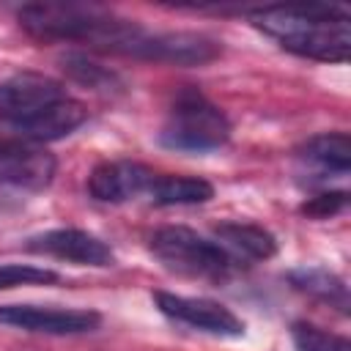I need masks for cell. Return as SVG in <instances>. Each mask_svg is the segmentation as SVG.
I'll return each instance as SVG.
<instances>
[{
    "label": "cell",
    "mask_w": 351,
    "mask_h": 351,
    "mask_svg": "<svg viewBox=\"0 0 351 351\" xmlns=\"http://www.w3.org/2000/svg\"><path fill=\"white\" fill-rule=\"evenodd\" d=\"M88 118V110L82 101L66 96L55 104H49L47 110H41L38 115H33L30 121L14 126L11 132L22 140H30L36 145H44V143H52V140H60L66 134H71L74 129H80Z\"/></svg>",
    "instance_id": "obj_13"
},
{
    "label": "cell",
    "mask_w": 351,
    "mask_h": 351,
    "mask_svg": "<svg viewBox=\"0 0 351 351\" xmlns=\"http://www.w3.org/2000/svg\"><path fill=\"white\" fill-rule=\"evenodd\" d=\"M156 206H195L214 197V186L195 176H156L148 189Z\"/></svg>",
    "instance_id": "obj_15"
},
{
    "label": "cell",
    "mask_w": 351,
    "mask_h": 351,
    "mask_svg": "<svg viewBox=\"0 0 351 351\" xmlns=\"http://www.w3.org/2000/svg\"><path fill=\"white\" fill-rule=\"evenodd\" d=\"M250 19L293 55L324 63H343L351 55V16L340 5H269Z\"/></svg>",
    "instance_id": "obj_1"
},
{
    "label": "cell",
    "mask_w": 351,
    "mask_h": 351,
    "mask_svg": "<svg viewBox=\"0 0 351 351\" xmlns=\"http://www.w3.org/2000/svg\"><path fill=\"white\" fill-rule=\"evenodd\" d=\"M151 252L165 269L195 280H225L236 263L217 241H208L184 225L159 228L151 236Z\"/></svg>",
    "instance_id": "obj_4"
},
{
    "label": "cell",
    "mask_w": 351,
    "mask_h": 351,
    "mask_svg": "<svg viewBox=\"0 0 351 351\" xmlns=\"http://www.w3.org/2000/svg\"><path fill=\"white\" fill-rule=\"evenodd\" d=\"M154 302L167 318L186 324L192 329H200L206 335H214V337H241L244 335V321L233 310H228L225 304H219L214 299L156 291Z\"/></svg>",
    "instance_id": "obj_9"
},
{
    "label": "cell",
    "mask_w": 351,
    "mask_h": 351,
    "mask_svg": "<svg viewBox=\"0 0 351 351\" xmlns=\"http://www.w3.org/2000/svg\"><path fill=\"white\" fill-rule=\"evenodd\" d=\"M58 282V274L41 266L27 263H0V291L16 288V285H49Z\"/></svg>",
    "instance_id": "obj_19"
},
{
    "label": "cell",
    "mask_w": 351,
    "mask_h": 351,
    "mask_svg": "<svg viewBox=\"0 0 351 351\" xmlns=\"http://www.w3.org/2000/svg\"><path fill=\"white\" fill-rule=\"evenodd\" d=\"M346 206H348V192H346V189H337V192H321V195L310 197V200L302 206V211L310 214V217L326 219V217L340 214Z\"/></svg>",
    "instance_id": "obj_20"
},
{
    "label": "cell",
    "mask_w": 351,
    "mask_h": 351,
    "mask_svg": "<svg viewBox=\"0 0 351 351\" xmlns=\"http://www.w3.org/2000/svg\"><path fill=\"white\" fill-rule=\"evenodd\" d=\"M66 96H69L66 88L47 74H36V71L11 74L0 80V121L8 129H14Z\"/></svg>",
    "instance_id": "obj_6"
},
{
    "label": "cell",
    "mask_w": 351,
    "mask_h": 351,
    "mask_svg": "<svg viewBox=\"0 0 351 351\" xmlns=\"http://www.w3.org/2000/svg\"><path fill=\"white\" fill-rule=\"evenodd\" d=\"M291 340L296 351H351V343L343 335H332L307 321H296L291 326Z\"/></svg>",
    "instance_id": "obj_18"
},
{
    "label": "cell",
    "mask_w": 351,
    "mask_h": 351,
    "mask_svg": "<svg viewBox=\"0 0 351 351\" xmlns=\"http://www.w3.org/2000/svg\"><path fill=\"white\" fill-rule=\"evenodd\" d=\"M118 55H132V58L173 63V66H203L219 55V44L200 33H184V30L151 33L137 25Z\"/></svg>",
    "instance_id": "obj_5"
},
{
    "label": "cell",
    "mask_w": 351,
    "mask_h": 351,
    "mask_svg": "<svg viewBox=\"0 0 351 351\" xmlns=\"http://www.w3.org/2000/svg\"><path fill=\"white\" fill-rule=\"evenodd\" d=\"M217 244L236 258H247V261H266L277 252V241L274 236L261 228V225H250V222H222L217 225Z\"/></svg>",
    "instance_id": "obj_14"
},
{
    "label": "cell",
    "mask_w": 351,
    "mask_h": 351,
    "mask_svg": "<svg viewBox=\"0 0 351 351\" xmlns=\"http://www.w3.org/2000/svg\"><path fill=\"white\" fill-rule=\"evenodd\" d=\"M296 162L302 173H310L315 181H326L332 176H348L351 167V143L346 132H326L310 137L299 151Z\"/></svg>",
    "instance_id": "obj_12"
},
{
    "label": "cell",
    "mask_w": 351,
    "mask_h": 351,
    "mask_svg": "<svg viewBox=\"0 0 351 351\" xmlns=\"http://www.w3.org/2000/svg\"><path fill=\"white\" fill-rule=\"evenodd\" d=\"M288 280L296 291L313 299H321L329 307H337L340 313H348V288L337 274L318 269V266H302V269L288 271Z\"/></svg>",
    "instance_id": "obj_16"
},
{
    "label": "cell",
    "mask_w": 351,
    "mask_h": 351,
    "mask_svg": "<svg viewBox=\"0 0 351 351\" xmlns=\"http://www.w3.org/2000/svg\"><path fill=\"white\" fill-rule=\"evenodd\" d=\"M60 66H63V71H66L71 80H77L80 85H88V88H93V90L110 93V90L121 88V80H118L115 71L99 66L96 60H90V58L82 55V52H66V55L60 58Z\"/></svg>",
    "instance_id": "obj_17"
},
{
    "label": "cell",
    "mask_w": 351,
    "mask_h": 351,
    "mask_svg": "<svg viewBox=\"0 0 351 351\" xmlns=\"http://www.w3.org/2000/svg\"><path fill=\"white\" fill-rule=\"evenodd\" d=\"M156 173L140 162L115 159L101 162L88 176V192L99 203H126L140 195H148Z\"/></svg>",
    "instance_id": "obj_10"
},
{
    "label": "cell",
    "mask_w": 351,
    "mask_h": 351,
    "mask_svg": "<svg viewBox=\"0 0 351 351\" xmlns=\"http://www.w3.org/2000/svg\"><path fill=\"white\" fill-rule=\"evenodd\" d=\"M30 252L52 255L60 261H71L80 266H110L115 261L110 244H104L99 236L77 228H55L47 233H38L27 241Z\"/></svg>",
    "instance_id": "obj_11"
},
{
    "label": "cell",
    "mask_w": 351,
    "mask_h": 351,
    "mask_svg": "<svg viewBox=\"0 0 351 351\" xmlns=\"http://www.w3.org/2000/svg\"><path fill=\"white\" fill-rule=\"evenodd\" d=\"M0 324L38 335H85L101 324L96 310L55 307V304H3Z\"/></svg>",
    "instance_id": "obj_7"
},
{
    "label": "cell",
    "mask_w": 351,
    "mask_h": 351,
    "mask_svg": "<svg viewBox=\"0 0 351 351\" xmlns=\"http://www.w3.org/2000/svg\"><path fill=\"white\" fill-rule=\"evenodd\" d=\"M19 25L41 41H82L104 52H118L137 27V22L118 19L96 5H71V3L22 5Z\"/></svg>",
    "instance_id": "obj_2"
},
{
    "label": "cell",
    "mask_w": 351,
    "mask_h": 351,
    "mask_svg": "<svg viewBox=\"0 0 351 351\" xmlns=\"http://www.w3.org/2000/svg\"><path fill=\"white\" fill-rule=\"evenodd\" d=\"M228 137H230L228 115L195 88H184L173 99L165 126L159 132V140L167 148L189 151V154L219 148Z\"/></svg>",
    "instance_id": "obj_3"
},
{
    "label": "cell",
    "mask_w": 351,
    "mask_h": 351,
    "mask_svg": "<svg viewBox=\"0 0 351 351\" xmlns=\"http://www.w3.org/2000/svg\"><path fill=\"white\" fill-rule=\"evenodd\" d=\"M55 178V156L16 134H0V186L38 192Z\"/></svg>",
    "instance_id": "obj_8"
}]
</instances>
